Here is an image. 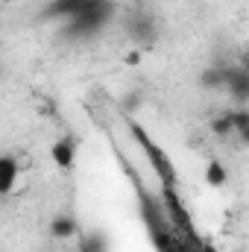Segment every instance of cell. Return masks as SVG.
Instances as JSON below:
<instances>
[{"label":"cell","instance_id":"7a4b0ae2","mask_svg":"<svg viewBox=\"0 0 249 252\" xmlns=\"http://www.w3.org/2000/svg\"><path fill=\"white\" fill-rule=\"evenodd\" d=\"M50 158L56 161V167L70 170V167H73V158H76V141H73L70 135H62L59 141H53V147H50Z\"/></svg>","mask_w":249,"mask_h":252},{"label":"cell","instance_id":"6da1fadb","mask_svg":"<svg viewBox=\"0 0 249 252\" xmlns=\"http://www.w3.org/2000/svg\"><path fill=\"white\" fill-rule=\"evenodd\" d=\"M21 179V164L15 156H0V196H9L18 188Z\"/></svg>","mask_w":249,"mask_h":252},{"label":"cell","instance_id":"5b68a950","mask_svg":"<svg viewBox=\"0 0 249 252\" xmlns=\"http://www.w3.org/2000/svg\"><path fill=\"white\" fill-rule=\"evenodd\" d=\"M82 252H106L103 238H100V235H85V238H82Z\"/></svg>","mask_w":249,"mask_h":252},{"label":"cell","instance_id":"277c9868","mask_svg":"<svg viewBox=\"0 0 249 252\" xmlns=\"http://www.w3.org/2000/svg\"><path fill=\"white\" fill-rule=\"evenodd\" d=\"M205 179H208V185L223 188V185H226V167H223L220 161H208V173H205Z\"/></svg>","mask_w":249,"mask_h":252},{"label":"cell","instance_id":"3957f363","mask_svg":"<svg viewBox=\"0 0 249 252\" xmlns=\"http://www.w3.org/2000/svg\"><path fill=\"white\" fill-rule=\"evenodd\" d=\"M50 235H53V238H70V235H76V223H73L70 217H59V220H53Z\"/></svg>","mask_w":249,"mask_h":252}]
</instances>
